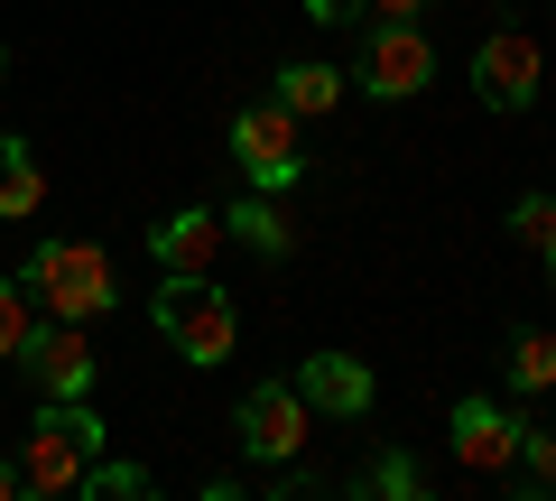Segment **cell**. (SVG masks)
<instances>
[{
	"label": "cell",
	"instance_id": "obj_1",
	"mask_svg": "<svg viewBox=\"0 0 556 501\" xmlns=\"http://www.w3.org/2000/svg\"><path fill=\"white\" fill-rule=\"evenodd\" d=\"M93 455H102V409H93V400H47L38 427H28V446H20V492H28V501L75 492Z\"/></svg>",
	"mask_w": 556,
	"mask_h": 501
},
{
	"label": "cell",
	"instance_id": "obj_2",
	"mask_svg": "<svg viewBox=\"0 0 556 501\" xmlns=\"http://www.w3.org/2000/svg\"><path fill=\"white\" fill-rule=\"evenodd\" d=\"M28 298H38V316L102 325L121 306V279H112V261H102V241H38V251H28Z\"/></svg>",
	"mask_w": 556,
	"mask_h": 501
},
{
	"label": "cell",
	"instance_id": "obj_3",
	"mask_svg": "<svg viewBox=\"0 0 556 501\" xmlns=\"http://www.w3.org/2000/svg\"><path fill=\"white\" fill-rule=\"evenodd\" d=\"M149 316H159V335L177 343L186 362H204V372H214V362H232V343H241V316H232V298L214 288V270H204V279H167V270H159Z\"/></svg>",
	"mask_w": 556,
	"mask_h": 501
},
{
	"label": "cell",
	"instance_id": "obj_4",
	"mask_svg": "<svg viewBox=\"0 0 556 501\" xmlns=\"http://www.w3.org/2000/svg\"><path fill=\"white\" fill-rule=\"evenodd\" d=\"M232 159H241V177L260 186V196H288V186L306 177V159H298V112L288 102H241L232 112Z\"/></svg>",
	"mask_w": 556,
	"mask_h": 501
},
{
	"label": "cell",
	"instance_id": "obj_5",
	"mask_svg": "<svg viewBox=\"0 0 556 501\" xmlns=\"http://www.w3.org/2000/svg\"><path fill=\"white\" fill-rule=\"evenodd\" d=\"M20 372L38 381V400H93V325L38 316V335L20 343Z\"/></svg>",
	"mask_w": 556,
	"mask_h": 501
},
{
	"label": "cell",
	"instance_id": "obj_6",
	"mask_svg": "<svg viewBox=\"0 0 556 501\" xmlns=\"http://www.w3.org/2000/svg\"><path fill=\"white\" fill-rule=\"evenodd\" d=\"M306 437H316V409L298 400V381H251L241 390V455L288 464V455H306Z\"/></svg>",
	"mask_w": 556,
	"mask_h": 501
},
{
	"label": "cell",
	"instance_id": "obj_7",
	"mask_svg": "<svg viewBox=\"0 0 556 501\" xmlns=\"http://www.w3.org/2000/svg\"><path fill=\"white\" fill-rule=\"evenodd\" d=\"M362 84H371L380 102H408L437 84V47H427V28L417 20H371V38H362Z\"/></svg>",
	"mask_w": 556,
	"mask_h": 501
},
{
	"label": "cell",
	"instance_id": "obj_8",
	"mask_svg": "<svg viewBox=\"0 0 556 501\" xmlns=\"http://www.w3.org/2000/svg\"><path fill=\"white\" fill-rule=\"evenodd\" d=\"M538 84H547V47H538L529 28H492V38L473 47V93L492 102V112H529Z\"/></svg>",
	"mask_w": 556,
	"mask_h": 501
},
{
	"label": "cell",
	"instance_id": "obj_9",
	"mask_svg": "<svg viewBox=\"0 0 556 501\" xmlns=\"http://www.w3.org/2000/svg\"><path fill=\"white\" fill-rule=\"evenodd\" d=\"M445 437H455V455L473 464V474H510V464H519V437H529V427H519L501 400H455Z\"/></svg>",
	"mask_w": 556,
	"mask_h": 501
},
{
	"label": "cell",
	"instance_id": "obj_10",
	"mask_svg": "<svg viewBox=\"0 0 556 501\" xmlns=\"http://www.w3.org/2000/svg\"><path fill=\"white\" fill-rule=\"evenodd\" d=\"M223 241H232V233H223L214 204H186V214H167L159 233H149V251H159L167 279H204V270L223 261Z\"/></svg>",
	"mask_w": 556,
	"mask_h": 501
},
{
	"label": "cell",
	"instance_id": "obj_11",
	"mask_svg": "<svg viewBox=\"0 0 556 501\" xmlns=\"http://www.w3.org/2000/svg\"><path fill=\"white\" fill-rule=\"evenodd\" d=\"M371 372H362L353 353H306L298 362V400L316 409V418H371Z\"/></svg>",
	"mask_w": 556,
	"mask_h": 501
},
{
	"label": "cell",
	"instance_id": "obj_12",
	"mask_svg": "<svg viewBox=\"0 0 556 501\" xmlns=\"http://www.w3.org/2000/svg\"><path fill=\"white\" fill-rule=\"evenodd\" d=\"M47 204V167L28 140H0V223H28Z\"/></svg>",
	"mask_w": 556,
	"mask_h": 501
},
{
	"label": "cell",
	"instance_id": "obj_13",
	"mask_svg": "<svg viewBox=\"0 0 556 501\" xmlns=\"http://www.w3.org/2000/svg\"><path fill=\"white\" fill-rule=\"evenodd\" d=\"M223 233H241V241L260 251V261H288V251H298V233H288V214H278V204L260 196V186H251V196L232 204V214H223Z\"/></svg>",
	"mask_w": 556,
	"mask_h": 501
},
{
	"label": "cell",
	"instance_id": "obj_14",
	"mask_svg": "<svg viewBox=\"0 0 556 501\" xmlns=\"http://www.w3.org/2000/svg\"><path fill=\"white\" fill-rule=\"evenodd\" d=\"M278 102H288L298 121H325L343 102V75L334 65H278Z\"/></svg>",
	"mask_w": 556,
	"mask_h": 501
},
{
	"label": "cell",
	"instance_id": "obj_15",
	"mask_svg": "<svg viewBox=\"0 0 556 501\" xmlns=\"http://www.w3.org/2000/svg\"><path fill=\"white\" fill-rule=\"evenodd\" d=\"M362 492H371V501H417V492H427V464H417L408 446H380V455L362 464Z\"/></svg>",
	"mask_w": 556,
	"mask_h": 501
},
{
	"label": "cell",
	"instance_id": "obj_16",
	"mask_svg": "<svg viewBox=\"0 0 556 501\" xmlns=\"http://www.w3.org/2000/svg\"><path fill=\"white\" fill-rule=\"evenodd\" d=\"M510 390H556V335L547 325H529V335H510Z\"/></svg>",
	"mask_w": 556,
	"mask_h": 501
},
{
	"label": "cell",
	"instance_id": "obj_17",
	"mask_svg": "<svg viewBox=\"0 0 556 501\" xmlns=\"http://www.w3.org/2000/svg\"><path fill=\"white\" fill-rule=\"evenodd\" d=\"M28 335H38V298H28V279H0V362H20Z\"/></svg>",
	"mask_w": 556,
	"mask_h": 501
},
{
	"label": "cell",
	"instance_id": "obj_18",
	"mask_svg": "<svg viewBox=\"0 0 556 501\" xmlns=\"http://www.w3.org/2000/svg\"><path fill=\"white\" fill-rule=\"evenodd\" d=\"M510 233L529 241V251H556V196H519L510 204Z\"/></svg>",
	"mask_w": 556,
	"mask_h": 501
},
{
	"label": "cell",
	"instance_id": "obj_19",
	"mask_svg": "<svg viewBox=\"0 0 556 501\" xmlns=\"http://www.w3.org/2000/svg\"><path fill=\"white\" fill-rule=\"evenodd\" d=\"M75 492H121V501H139V492H149V474H139V464H84Z\"/></svg>",
	"mask_w": 556,
	"mask_h": 501
},
{
	"label": "cell",
	"instance_id": "obj_20",
	"mask_svg": "<svg viewBox=\"0 0 556 501\" xmlns=\"http://www.w3.org/2000/svg\"><path fill=\"white\" fill-rule=\"evenodd\" d=\"M519 464H529V492H556V427L519 437Z\"/></svg>",
	"mask_w": 556,
	"mask_h": 501
},
{
	"label": "cell",
	"instance_id": "obj_21",
	"mask_svg": "<svg viewBox=\"0 0 556 501\" xmlns=\"http://www.w3.org/2000/svg\"><path fill=\"white\" fill-rule=\"evenodd\" d=\"M371 20H417V10H437V0H362Z\"/></svg>",
	"mask_w": 556,
	"mask_h": 501
},
{
	"label": "cell",
	"instance_id": "obj_22",
	"mask_svg": "<svg viewBox=\"0 0 556 501\" xmlns=\"http://www.w3.org/2000/svg\"><path fill=\"white\" fill-rule=\"evenodd\" d=\"M0 501H20V464L10 455H0Z\"/></svg>",
	"mask_w": 556,
	"mask_h": 501
},
{
	"label": "cell",
	"instance_id": "obj_23",
	"mask_svg": "<svg viewBox=\"0 0 556 501\" xmlns=\"http://www.w3.org/2000/svg\"><path fill=\"white\" fill-rule=\"evenodd\" d=\"M547 279H556V251H547Z\"/></svg>",
	"mask_w": 556,
	"mask_h": 501
},
{
	"label": "cell",
	"instance_id": "obj_24",
	"mask_svg": "<svg viewBox=\"0 0 556 501\" xmlns=\"http://www.w3.org/2000/svg\"><path fill=\"white\" fill-rule=\"evenodd\" d=\"M0 65H10V47H0Z\"/></svg>",
	"mask_w": 556,
	"mask_h": 501
}]
</instances>
